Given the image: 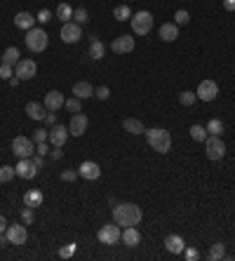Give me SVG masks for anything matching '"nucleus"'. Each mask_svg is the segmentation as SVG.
Segmentation results:
<instances>
[{
  "label": "nucleus",
  "mask_w": 235,
  "mask_h": 261,
  "mask_svg": "<svg viewBox=\"0 0 235 261\" xmlns=\"http://www.w3.org/2000/svg\"><path fill=\"white\" fill-rule=\"evenodd\" d=\"M141 212L139 205L134 202H120V205H113V221L118 226H137L141 221Z\"/></svg>",
  "instance_id": "f257e3e1"
},
{
  "label": "nucleus",
  "mask_w": 235,
  "mask_h": 261,
  "mask_svg": "<svg viewBox=\"0 0 235 261\" xmlns=\"http://www.w3.org/2000/svg\"><path fill=\"white\" fill-rule=\"evenodd\" d=\"M146 142H148V146H151L153 151H158V153H169V148H172V137H169V132L163 130V127L146 130Z\"/></svg>",
  "instance_id": "f03ea898"
},
{
  "label": "nucleus",
  "mask_w": 235,
  "mask_h": 261,
  "mask_svg": "<svg viewBox=\"0 0 235 261\" xmlns=\"http://www.w3.org/2000/svg\"><path fill=\"white\" fill-rule=\"evenodd\" d=\"M49 45V36H47L43 28H38V26H33L31 31H26V47L31 49V52H43V49Z\"/></svg>",
  "instance_id": "7ed1b4c3"
},
{
  "label": "nucleus",
  "mask_w": 235,
  "mask_h": 261,
  "mask_svg": "<svg viewBox=\"0 0 235 261\" xmlns=\"http://www.w3.org/2000/svg\"><path fill=\"white\" fill-rule=\"evenodd\" d=\"M129 24H132V31H134L137 36H146V33H151V28H153V14L141 10V12L132 14Z\"/></svg>",
  "instance_id": "20e7f679"
},
{
  "label": "nucleus",
  "mask_w": 235,
  "mask_h": 261,
  "mask_svg": "<svg viewBox=\"0 0 235 261\" xmlns=\"http://www.w3.org/2000/svg\"><path fill=\"white\" fill-rule=\"evenodd\" d=\"M12 153L17 155L19 160H24V158H31V155L35 153V142L31 139V137H14V142H12Z\"/></svg>",
  "instance_id": "39448f33"
},
{
  "label": "nucleus",
  "mask_w": 235,
  "mask_h": 261,
  "mask_svg": "<svg viewBox=\"0 0 235 261\" xmlns=\"http://www.w3.org/2000/svg\"><path fill=\"white\" fill-rule=\"evenodd\" d=\"M205 153L210 160H221L226 155V143H223L221 137H214V134H207L205 139Z\"/></svg>",
  "instance_id": "423d86ee"
},
{
  "label": "nucleus",
  "mask_w": 235,
  "mask_h": 261,
  "mask_svg": "<svg viewBox=\"0 0 235 261\" xmlns=\"http://www.w3.org/2000/svg\"><path fill=\"white\" fill-rule=\"evenodd\" d=\"M59 36H61V40H64V43L73 45V43H78V40L82 38V26L75 24V22H66V24H61Z\"/></svg>",
  "instance_id": "0eeeda50"
},
{
  "label": "nucleus",
  "mask_w": 235,
  "mask_h": 261,
  "mask_svg": "<svg viewBox=\"0 0 235 261\" xmlns=\"http://www.w3.org/2000/svg\"><path fill=\"white\" fill-rule=\"evenodd\" d=\"M120 233H122V231L118 228L116 221H113V224H104L99 228V242H104V245H118Z\"/></svg>",
  "instance_id": "6e6552de"
},
{
  "label": "nucleus",
  "mask_w": 235,
  "mask_h": 261,
  "mask_svg": "<svg viewBox=\"0 0 235 261\" xmlns=\"http://www.w3.org/2000/svg\"><path fill=\"white\" fill-rule=\"evenodd\" d=\"M38 71V64L33 59H19V64L14 66V75L19 78V80H31Z\"/></svg>",
  "instance_id": "1a4fd4ad"
},
{
  "label": "nucleus",
  "mask_w": 235,
  "mask_h": 261,
  "mask_svg": "<svg viewBox=\"0 0 235 261\" xmlns=\"http://www.w3.org/2000/svg\"><path fill=\"white\" fill-rule=\"evenodd\" d=\"M5 236L10 240V245H26V240H28L26 226H22V224H10L7 231H5Z\"/></svg>",
  "instance_id": "9d476101"
},
{
  "label": "nucleus",
  "mask_w": 235,
  "mask_h": 261,
  "mask_svg": "<svg viewBox=\"0 0 235 261\" xmlns=\"http://www.w3.org/2000/svg\"><path fill=\"white\" fill-rule=\"evenodd\" d=\"M198 99H202V101H214L216 96H219V85L214 83V80H202V83L198 85Z\"/></svg>",
  "instance_id": "9b49d317"
},
{
  "label": "nucleus",
  "mask_w": 235,
  "mask_h": 261,
  "mask_svg": "<svg viewBox=\"0 0 235 261\" xmlns=\"http://www.w3.org/2000/svg\"><path fill=\"white\" fill-rule=\"evenodd\" d=\"M69 137H70V132L69 127H64V125H52L49 127V137H47V142L52 143V146H64V143L69 142Z\"/></svg>",
  "instance_id": "f8f14e48"
},
{
  "label": "nucleus",
  "mask_w": 235,
  "mask_h": 261,
  "mask_svg": "<svg viewBox=\"0 0 235 261\" xmlns=\"http://www.w3.org/2000/svg\"><path fill=\"white\" fill-rule=\"evenodd\" d=\"M87 125H90V120L85 113H73V118H70V125H69V132L73 137H82L85 132H87Z\"/></svg>",
  "instance_id": "ddd939ff"
},
{
  "label": "nucleus",
  "mask_w": 235,
  "mask_h": 261,
  "mask_svg": "<svg viewBox=\"0 0 235 261\" xmlns=\"http://www.w3.org/2000/svg\"><path fill=\"white\" fill-rule=\"evenodd\" d=\"M78 174H80L82 179H87V181H94V179L101 177V169H99V165H96V163H92V160H85V163H80V167H78Z\"/></svg>",
  "instance_id": "4468645a"
},
{
  "label": "nucleus",
  "mask_w": 235,
  "mask_h": 261,
  "mask_svg": "<svg viewBox=\"0 0 235 261\" xmlns=\"http://www.w3.org/2000/svg\"><path fill=\"white\" fill-rule=\"evenodd\" d=\"M64 101H66V99H64V95H61L59 90H52V92H47V95H45V99H43V106H45L47 111H52V113H54V111H59V108L64 106Z\"/></svg>",
  "instance_id": "2eb2a0df"
},
{
  "label": "nucleus",
  "mask_w": 235,
  "mask_h": 261,
  "mask_svg": "<svg viewBox=\"0 0 235 261\" xmlns=\"http://www.w3.org/2000/svg\"><path fill=\"white\" fill-rule=\"evenodd\" d=\"M111 49L116 52V54H127L134 49V38L132 36H118L113 43H111Z\"/></svg>",
  "instance_id": "dca6fc26"
},
{
  "label": "nucleus",
  "mask_w": 235,
  "mask_h": 261,
  "mask_svg": "<svg viewBox=\"0 0 235 261\" xmlns=\"http://www.w3.org/2000/svg\"><path fill=\"white\" fill-rule=\"evenodd\" d=\"M14 169H17V177H22V179H33L35 174H38V167L33 165V160H31V158H24V160H19Z\"/></svg>",
  "instance_id": "f3484780"
},
{
  "label": "nucleus",
  "mask_w": 235,
  "mask_h": 261,
  "mask_svg": "<svg viewBox=\"0 0 235 261\" xmlns=\"http://www.w3.org/2000/svg\"><path fill=\"white\" fill-rule=\"evenodd\" d=\"M120 240H122L127 247H137L141 242V233L137 231V226H125V231L120 233Z\"/></svg>",
  "instance_id": "a211bd4d"
},
{
  "label": "nucleus",
  "mask_w": 235,
  "mask_h": 261,
  "mask_svg": "<svg viewBox=\"0 0 235 261\" xmlns=\"http://www.w3.org/2000/svg\"><path fill=\"white\" fill-rule=\"evenodd\" d=\"M158 36H160V40H164V43H174L176 38H179V26H176L174 22H167V24L160 26Z\"/></svg>",
  "instance_id": "6ab92c4d"
},
{
  "label": "nucleus",
  "mask_w": 235,
  "mask_h": 261,
  "mask_svg": "<svg viewBox=\"0 0 235 261\" xmlns=\"http://www.w3.org/2000/svg\"><path fill=\"white\" fill-rule=\"evenodd\" d=\"M164 249L172 252V254H184L186 242H184V237L181 236H167L164 237Z\"/></svg>",
  "instance_id": "aec40b11"
},
{
  "label": "nucleus",
  "mask_w": 235,
  "mask_h": 261,
  "mask_svg": "<svg viewBox=\"0 0 235 261\" xmlns=\"http://www.w3.org/2000/svg\"><path fill=\"white\" fill-rule=\"evenodd\" d=\"M35 24H38V22H35V17L31 12H19L14 17V26L22 28V31H31Z\"/></svg>",
  "instance_id": "412c9836"
},
{
  "label": "nucleus",
  "mask_w": 235,
  "mask_h": 261,
  "mask_svg": "<svg viewBox=\"0 0 235 261\" xmlns=\"http://www.w3.org/2000/svg\"><path fill=\"white\" fill-rule=\"evenodd\" d=\"M47 108L43 106V104H38V101H28L26 104V113H28V118H33V120H45V113Z\"/></svg>",
  "instance_id": "4be33fe9"
},
{
  "label": "nucleus",
  "mask_w": 235,
  "mask_h": 261,
  "mask_svg": "<svg viewBox=\"0 0 235 261\" xmlns=\"http://www.w3.org/2000/svg\"><path fill=\"white\" fill-rule=\"evenodd\" d=\"M104 52H106L104 43H101V40H99L96 36H92V38H90V57L99 61V59H104Z\"/></svg>",
  "instance_id": "5701e85b"
},
{
  "label": "nucleus",
  "mask_w": 235,
  "mask_h": 261,
  "mask_svg": "<svg viewBox=\"0 0 235 261\" xmlns=\"http://www.w3.org/2000/svg\"><path fill=\"white\" fill-rule=\"evenodd\" d=\"M73 96H78V99H87V96H94V87H92L90 83L80 80V83L73 85Z\"/></svg>",
  "instance_id": "b1692460"
},
{
  "label": "nucleus",
  "mask_w": 235,
  "mask_h": 261,
  "mask_svg": "<svg viewBox=\"0 0 235 261\" xmlns=\"http://www.w3.org/2000/svg\"><path fill=\"white\" fill-rule=\"evenodd\" d=\"M122 127H125V132H129V134H146L143 122H141V120H137V118H125Z\"/></svg>",
  "instance_id": "393cba45"
},
{
  "label": "nucleus",
  "mask_w": 235,
  "mask_h": 261,
  "mask_svg": "<svg viewBox=\"0 0 235 261\" xmlns=\"http://www.w3.org/2000/svg\"><path fill=\"white\" fill-rule=\"evenodd\" d=\"M207 259L210 261L226 259V245H223V242H214V245L210 247V252H207Z\"/></svg>",
  "instance_id": "a878e982"
},
{
  "label": "nucleus",
  "mask_w": 235,
  "mask_h": 261,
  "mask_svg": "<svg viewBox=\"0 0 235 261\" xmlns=\"http://www.w3.org/2000/svg\"><path fill=\"white\" fill-rule=\"evenodd\" d=\"M24 205H28V207H40L43 205V193L40 190H28V193H24Z\"/></svg>",
  "instance_id": "bb28decb"
},
{
  "label": "nucleus",
  "mask_w": 235,
  "mask_h": 261,
  "mask_svg": "<svg viewBox=\"0 0 235 261\" xmlns=\"http://www.w3.org/2000/svg\"><path fill=\"white\" fill-rule=\"evenodd\" d=\"M22 59V54H19V49L17 47H7L2 52V64H10V66H17Z\"/></svg>",
  "instance_id": "cd10ccee"
},
{
  "label": "nucleus",
  "mask_w": 235,
  "mask_h": 261,
  "mask_svg": "<svg viewBox=\"0 0 235 261\" xmlns=\"http://www.w3.org/2000/svg\"><path fill=\"white\" fill-rule=\"evenodd\" d=\"M57 17L64 22V24H66V22H70V19H73V7H70L69 2H61V5L57 7Z\"/></svg>",
  "instance_id": "c85d7f7f"
},
{
  "label": "nucleus",
  "mask_w": 235,
  "mask_h": 261,
  "mask_svg": "<svg viewBox=\"0 0 235 261\" xmlns=\"http://www.w3.org/2000/svg\"><path fill=\"white\" fill-rule=\"evenodd\" d=\"M113 17H116L118 22H127V19H132V10H129V5H118L116 10H113Z\"/></svg>",
  "instance_id": "c756f323"
},
{
  "label": "nucleus",
  "mask_w": 235,
  "mask_h": 261,
  "mask_svg": "<svg viewBox=\"0 0 235 261\" xmlns=\"http://www.w3.org/2000/svg\"><path fill=\"white\" fill-rule=\"evenodd\" d=\"M207 134H214V137H221L223 134V122L219 118H212L207 122Z\"/></svg>",
  "instance_id": "7c9ffc66"
},
{
  "label": "nucleus",
  "mask_w": 235,
  "mask_h": 261,
  "mask_svg": "<svg viewBox=\"0 0 235 261\" xmlns=\"http://www.w3.org/2000/svg\"><path fill=\"white\" fill-rule=\"evenodd\" d=\"M17 177V169L10 165H2L0 167V184H7V181H12V179Z\"/></svg>",
  "instance_id": "2f4dec72"
},
{
  "label": "nucleus",
  "mask_w": 235,
  "mask_h": 261,
  "mask_svg": "<svg viewBox=\"0 0 235 261\" xmlns=\"http://www.w3.org/2000/svg\"><path fill=\"white\" fill-rule=\"evenodd\" d=\"M87 19H90V12H87L85 7H75V10H73V19H70V22H75V24L82 26Z\"/></svg>",
  "instance_id": "473e14b6"
},
{
  "label": "nucleus",
  "mask_w": 235,
  "mask_h": 261,
  "mask_svg": "<svg viewBox=\"0 0 235 261\" xmlns=\"http://www.w3.org/2000/svg\"><path fill=\"white\" fill-rule=\"evenodd\" d=\"M190 137H193L195 142H205V139H207V127H202V125H193V127H190Z\"/></svg>",
  "instance_id": "72a5a7b5"
},
{
  "label": "nucleus",
  "mask_w": 235,
  "mask_h": 261,
  "mask_svg": "<svg viewBox=\"0 0 235 261\" xmlns=\"http://www.w3.org/2000/svg\"><path fill=\"white\" fill-rule=\"evenodd\" d=\"M80 101H82V99H78V96L66 99V101H64V108H66V111H70V113H80Z\"/></svg>",
  "instance_id": "f704fd0d"
},
{
  "label": "nucleus",
  "mask_w": 235,
  "mask_h": 261,
  "mask_svg": "<svg viewBox=\"0 0 235 261\" xmlns=\"http://www.w3.org/2000/svg\"><path fill=\"white\" fill-rule=\"evenodd\" d=\"M22 221H24V224H33V221H35V210H33V207L24 205V210H22Z\"/></svg>",
  "instance_id": "c9c22d12"
},
{
  "label": "nucleus",
  "mask_w": 235,
  "mask_h": 261,
  "mask_svg": "<svg viewBox=\"0 0 235 261\" xmlns=\"http://www.w3.org/2000/svg\"><path fill=\"white\" fill-rule=\"evenodd\" d=\"M75 247H78L75 242H69V245H64V247L59 249V257H61V259H70V257L75 254Z\"/></svg>",
  "instance_id": "e433bc0d"
},
{
  "label": "nucleus",
  "mask_w": 235,
  "mask_h": 261,
  "mask_svg": "<svg viewBox=\"0 0 235 261\" xmlns=\"http://www.w3.org/2000/svg\"><path fill=\"white\" fill-rule=\"evenodd\" d=\"M188 22H190V14H188L186 10H176V14H174V24H176V26H186Z\"/></svg>",
  "instance_id": "4c0bfd02"
},
{
  "label": "nucleus",
  "mask_w": 235,
  "mask_h": 261,
  "mask_svg": "<svg viewBox=\"0 0 235 261\" xmlns=\"http://www.w3.org/2000/svg\"><path fill=\"white\" fill-rule=\"evenodd\" d=\"M195 99H198V95H193V92H181V95H179V101H181L184 106H193Z\"/></svg>",
  "instance_id": "58836bf2"
},
{
  "label": "nucleus",
  "mask_w": 235,
  "mask_h": 261,
  "mask_svg": "<svg viewBox=\"0 0 235 261\" xmlns=\"http://www.w3.org/2000/svg\"><path fill=\"white\" fill-rule=\"evenodd\" d=\"M35 22H38V24H47V22H52V12H49V10H40V12L35 14Z\"/></svg>",
  "instance_id": "ea45409f"
},
{
  "label": "nucleus",
  "mask_w": 235,
  "mask_h": 261,
  "mask_svg": "<svg viewBox=\"0 0 235 261\" xmlns=\"http://www.w3.org/2000/svg\"><path fill=\"white\" fill-rule=\"evenodd\" d=\"M47 137H49V130H35L31 139H33L35 143H43V142H47Z\"/></svg>",
  "instance_id": "a19ab883"
},
{
  "label": "nucleus",
  "mask_w": 235,
  "mask_h": 261,
  "mask_svg": "<svg viewBox=\"0 0 235 261\" xmlns=\"http://www.w3.org/2000/svg\"><path fill=\"white\" fill-rule=\"evenodd\" d=\"M94 96H99V99H101V101H106V99H108V96H111V90H108V87H106V85H99V87H96V90H94Z\"/></svg>",
  "instance_id": "79ce46f5"
},
{
  "label": "nucleus",
  "mask_w": 235,
  "mask_h": 261,
  "mask_svg": "<svg viewBox=\"0 0 235 261\" xmlns=\"http://www.w3.org/2000/svg\"><path fill=\"white\" fill-rule=\"evenodd\" d=\"M12 75H14V71H12L10 64H0V78H2V80H10Z\"/></svg>",
  "instance_id": "37998d69"
},
{
  "label": "nucleus",
  "mask_w": 235,
  "mask_h": 261,
  "mask_svg": "<svg viewBox=\"0 0 235 261\" xmlns=\"http://www.w3.org/2000/svg\"><path fill=\"white\" fill-rule=\"evenodd\" d=\"M184 257H186L188 261H195V259H200V252L195 247H186L184 249Z\"/></svg>",
  "instance_id": "c03bdc74"
},
{
  "label": "nucleus",
  "mask_w": 235,
  "mask_h": 261,
  "mask_svg": "<svg viewBox=\"0 0 235 261\" xmlns=\"http://www.w3.org/2000/svg\"><path fill=\"white\" fill-rule=\"evenodd\" d=\"M78 177H80L78 169H66V172H61V179H64V181H75Z\"/></svg>",
  "instance_id": "a18cd8bd"
},
{
  "label": "nucleus",
  "mask_w": 235,
  "mask_h": 261,
  "mask_svg": "<svg viewBox=\"0 0 235 261\" xmlns=\"http://www.w3.org/2000/svg\"><path fill=\"white\" fill-rule=\"evenodd\" d=\"M35 153L38 155H43V158H45L47 153H49V148H47V143L43 142V143H35Z\"/></svg>",
  "instance_id": "49530a36"
},
{
  "label": "nucleus",
  "mask_w": 235,
  "mask_h": 261,
  "mask_svg": "<svg viewBox=\"0 0 235 261\" xmlns=\"http://www.w3.org/2000/svg\"><path fill=\"white\" fill-rule=\"evenodd\" d=\"M45 125H49V127H52V125H57V116H54L52 111H49V113L45 116Z\"/></svg>",
  "instance_id": "de8ad7c7"
},
{
  "label": "nucleus",
  "mask_w": 235,
  "mask_h": 261,
  "mask_svg": "<svg viewBox=\"0 0 235 261\" xmlns=\"http://www.w3.org/2000/svg\"><path fill=\"white\" fill-rule=\"evenodd\" d=\"M52 160H59V158H61V155H64V151H61V146H54V151H52Z\"/></svg>",
  "instance_id": "09e8293b"
},
{
  "label": "nucleus",
  "mask_w": 235,
  "mask_h": 261,
  "mask_svg": "<svg viewBox=\"0 0 235 261\" xmlns=\"http://www.w3.org/2000/svg\"><path fill=\"white\" fill-rule=\"evenodd\" d=\"M31 160H33V165L38 167V169H40V167L45 165V163H43V155H31Z\"/></svg>",
  "instance_id": "8fccbe9b"
},
{
  "label": "nucleus",
  "mask_w": 235,
  "mask_h": 261,
  "mask_svg": "<svg viewBox=\"0 0 235 261\" xmlns=\"http://www.w3.org/2000/svg\"><path fill=\"white\" fill-rule=\"evenodd\" d=\"M223 7H226L228 12H235V0H223Z\"/></svg>",
  "instance_id": "3c124183"
},
{
  "label": "nucleus",
  "mask_w": 235,
  "mask_h": 261,
  "mask_svg": "<svg viewBox=\"0 0 235 261\" xmlns=\"http://www.w3.org/2000/svg\"><path fill=\"white\" fill-rule=\"evenodd\" d=\"M7 221H5V216H2V214H0V233H5V231H7Z\"/></svg>",
  "instance_id": "603ef678"
},
{
  "label": "nucleus",
  "mask_w": 235,
  "mask_h": 261,
  "mask_svg": "<svg viewBox=\"0 0 235 261\" xmlns=\"http://www.w3.org/2000/svg\"><path fill=\"white\" fill-rule=\"evenodd\" d=\"M5 242H10V240H7V236H5V233H0V247H5Z\"/></svg>",
  "instance_id": "864d4df0"
},
{
  "label": "nucleus",
  "mask_w": 235,
  "mask_h": 261,
  "mask_svg": "<svg viewBox=\"0 0 235 261\" xmlns=\"http://www.w3.org/2000/svg\"><path fill=\"white\" fill-rule=\"evenodd\" d=\"M10 85H12V87H17V85H19V78H17V75H12V78H10Z\"/></svg>",
  "instance_id": "5fc2aeb1"
}]
</instances>
